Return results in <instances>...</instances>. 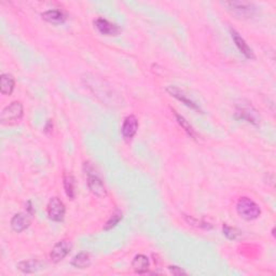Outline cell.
<instances>
[{"mask_svg": "<svg viewBox=\"0 0 276 276\" xmlns=\"http://www.w3.org/2000/svg\"><path fill=\"white\" fill-rule=\"evenodd\" d=\"M222 4L234 16L243 20L252 18L257 13L256 5L248 1H224Z\"/></svg>", "mask_w": 276, "mask_h": 276, "instance_id": "1", "label": "cell"}, {"mask_svg": "<svg viewBox=\"0 0 276 276\" xmlns=\"http://www.w3.org/2000/svg\"><path fill=\"white\" fill-rule=\"evenodd\" d=\"M236 210L243 219L247 221H252L258 218L261 214V209L259 205L255 203L249 197H241L236 204Z\"/></svg>", "mask_w": 276, "mask_h": 276, "instance_id": "2", "label": "cell"}, {"mask_svg": "<svg viewBox=\"0 0 276 276\" xmlns=\"http://www.w3.org/2000/svg\"><path fill=\"white\" fill-rule=\"evenodd\" d=\"M24 108L20 101L11 102L9 106L5 107L0 114V121L2 124H15L20 122L23 118Z\"/></svg>", "mask_w": 276, "mask_h": 276, "instance_id": "3", "label": "cell"}, {"mask_svg": "<svg viewBox=\"0 0 276 276\" xmlns=\"http://www.w3.org/2000/svg\"><path fill=\"white\" fill-rule=\"evenodd\" d=\"M48 216L51 220L55 222L63 221L64 217H65V205L61 201L59 197H52L48 204Z\"/></svg>", "mask_w": 276, "mask_h": 276, "instance_id": "4", "label": "cell"}, {"mask_svg": "<svg viewBox=\"0 0 276 276\" xmlns=\"http://www.w3.org/2000/svg\"><path fill=\"white\" fill-rule=\"evenodd\" d=\"M235 117L237 119L245 120V121L249 122V123H252L256 126H258L259 123H260V117L254 109V107L250 106V105L237 106Z\"/></svg>", "mask_w": 276, "mask_h": 276, "instance_id": "5", "label": "cell"}, {"mask_svg": "<svg viewBox=\"0 0 276 276\" xmlns=\"http://www.w3.org/2000/svg\"><path fill=\"white\" fill-rule=\"evenodd\" d=\"M88 172V185L89 189L91 190L92 193L98 197H105L107 195V190L105 188V184L102 183L101 179L96 175L93 174L91 171Z\"/></svg>", "mask_w": 276, "mask_h": 276, "instance_id": "6", "label": "cell"}, {"mask_svg": "<svg viewBox=\"0 0 276 276\" xmlns=\"http://www.w3.org/2000/svg\"><path fill=\"white\" fill-rule=\"evenodd\" d=\"M72 247H73L72 243L67 240H63L55 244V246L53 247L52 252H51V255H50L51 260L55 263L62 261L70 253Z\"/></svg>", "mask_w": 276, "mask_h": 276, "instance_id": "7", "label": "cell"}, {"mask_svg": "<svg viewBox=\"0 0 276 276\" xmlns=\"http://www.w3.org/2000/svg\"><path fill=\"white\" fill-rule=\"evenodd\" d=\"M94 26L101 35L104 36H117L120 34V28L112 23L107 21L106 18L98 17L94 21Z\"/></svg>", "mask_w": 276, "mask_h": 276, "instance_id": "8", "label": "cell"}, {"mask_svg": "<svg viewBox=\"0 0 276 276\" xmlns=\"http://www.w3.org/2000/svg\"><path fill=\"white\" fill-rule=\"evenodd\" d=\"M231 36H232V39L235 43V46L237 47V49L240 50V52L246 57L248 60H255L256 56L254 51L250 49V47L246 43V41L243 39V38L240 36V34L235 31L234 29H231Z\"/></svg>", "mask_w": 276, "mask_h": 276, "instance_id": "9", "label": "cell"}, {"mask_svg": "<svg viewBox=\"0 0 276 276\" xmlns=\"http://www.w3.org/2000/svg\"><path fill=\"white\" fill-rule=\"evenodd\" d=\"M138 130V121L135 115H128L125 118L123 125H122V136L125 139H132L136 135Z\"/></svg>", "mask_w": 276, "mask_h": 276, "instance_id": "10", "label": "cell"}, {"mask_svg": "<svg viewBox=\"0 0 276 276\" xmlns=\"http://www.w3.org/2000/svg\"><path fill=\"white\" fill-rule=\"evenodd\" d=\"M166 91H168V93L169 94H171L173 97H175V98H177L178 100H181L183 104H184L185 106L187 107H189V108H191V109H193V110H196V111H202L201 110V108L198 107L195 102L192 100V99H190L187 95H185L181 89H178V88H176V87H169L168 89H166Z\"/></svg>", "mask_w": 276, "mask_h": 276, "instance_id": "11", "label": "cell"}, {"mask_svg": "<svg viewBox=\"0 0 276 276\" xmlns=\"http://www.w3.org/2000/svg\"><path fill=\"white\" fill-rule=\"evenodd\" d=\"M30 224V218L26 213H18L13 216L11 219V228L15 232L20 233L23 232L24 230H26Z\"/></svg>", "mask_w": 276, "mask_h": 276, "instance_id": "12", "label": "cell"}, {"mask_svg": "<svg viewBox=\"0 0 276 276\" xmlns=\"http://www.w3.org/2000/svg\"><path fill=\"white\" fill-rule=\"evenodd\" d=\"M42 18L51 24L60 25L66 21V14L61 10H48L42 13Z\"/></svg>", "mask_w": 276, "mask_h": 276, "instance_id": "13", "label": "cell"}, {"mask_svg": "<svg viewBox=\"0 0 276 276\" xmlns=\"http://www.w3.org/2000/svg\"><path fill=\"white\" fill-rule=\"evenodd\" d=\"M149 266H150L149 259L147 258L145 255H137L132 262V267L134 269V271L138 274H146L148 272Z\"/></svg>", "mask_w": 276, "mask_h": 276, "instance_id": "14", "label": "cell"}, {"mask_svg": "<svg viewBox=\"0 0 276 276\" xmlns=\"http://www.w3.org/2000/svg\"><path fill=\"white\" fill-rule=\"evenodd\" d=\"M0 80H1V87H0L1 93L3 95H11L12 92H13L14 86H15V81H14L13 76L10 74H2Z\"/></svg>", "mask_w": 276, "mask_h": 276, "instance_id": "15", "label": "cell"}, {"mask_svg": "<svg viewBox=\"0 0 276 276\" xmlns=\"http://www.w3.org/2000/svg\"><path fill=\"white\" fill-rule=\"evenodd\" d=\"M91 265V257L88 253H80L74 257L72 266L77 269H87Z\"/></svg>", "mask_w": 276, "mask_h": 276, "instance_id": "16", "label": "cell"}, {"mask_svg": "<svg viewBox=\"0 0 276 276\" xmlns=\"http://www.w3.org/2000/svg\"><path fill=\"white\" fill-rule=\"evenodd\" d=\"M17 268L23 273H35L41 269V265L37 260H25L17 265Z\"/></svg>", "mask_w": 276, "mask_h": 276, "instance_id": "17", "label": "cell"}, {"mask_svg": "<svg viewBox=\"0 0 276 276\" xmlns=\"http://www.w3.org/2000/svg\"><path fill=\"white\" fill-rule=\"evenodd\" d=\"M64 188H65L66 195L70 200H74L76 196V181L73 175L65 174L64 176Z\"/></svg>", "mask_w": 276, "mask_h": 276, "instance_id": "18", "label": "cell"}, {"mask_svg": "<svg viewBox=\"0 0 276 276\" xmlns=\"http://www.w3.org/2000/svg\"><path fill=\"white\" fill-rule=\"evenodd\" d=\"M175 112V117H176V119H177V121H178V123L181 124V126L184 128V130L187 132V134L188 135H190V136L192 137V138H196V133H195V131L193 130V127H192L191 125H190V123L189 122L185 120L183 115H181V114H178L176 111H174Z\"/></svg>", "mask_w": 276, "mask_h": 276, "instance_id": "19", "label": "cell"}, {"mask_svg": "<svg viewBox=\"0 0 276 276\" xmlns=\"http://www.w3.org/2000/svg\"><path fill=\"white\" fill-rule=\"evenodd\" d=\"M122 218H123V216H122V213L120 210H115L114 213L111 215V217L109 218V220L106 222L105 224V227H104V230L105 231H108V230H110L112 228H114L117 224L122 220Z\"/></svg>", "mask_w": 276, "mask_h": 276, "instance_id": "20", "label": "cell"}, {"mask_svg": "<svg viewBox=\"0 0 276 276\" xmlns=\"http://www.w3.org/2000/svg\"><path fill=\"white\" fill-rule=\"evenodd\" d=\"M223 235L226 236L228 240L235 241L241 236V232L236 228L230 227L228 224H223Z\"/></svg>", "mask_w": 276, "mask_h": 276, "instance_id": "21", "label": "cell"}, {"mask_svg": "<svg viewBox=\"0 0 276 276\" xmlns=\"http://www.w3.org/2000/svg\"><path fill=\"white\" fill-rule=\"evenodd\" d=\"M169 270L171 271L172 274H174V275H182V274H187L185 273L184 270L182 268H179V267H169Z\"/></svg>", "mask_w": 276, "mask_h": 276, "instance_id": "22", "label": "cell"}]
</instances>
